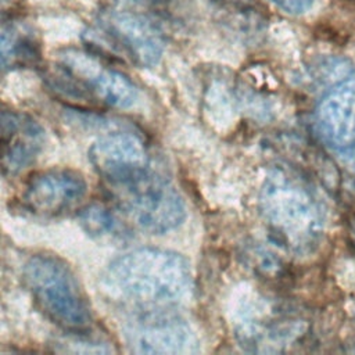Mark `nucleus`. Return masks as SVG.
<instances>
[{"label":"nucleus","mask_w":355,"mask_h":355,"mask_svg":"<svg viewBox=\"0 0 355 355\" xmlns=\"http://www.w3.org/2000/svg\"><path fill=\"white\" fill-rule=\"evenodd\" d=\"M101 287L136 315L172 311L190 291V265L175 251L143 247L111 261L103 272Z\"/></svg>","instance_id":"1"},{"label":"nucleus","mask_w":355,"mask_h":355,"mask_svg":"<svg viewBox=\"0 0 355 355\" xmlns=\"http://www.w3.org/2000/svg\"><path fill=\"white\" fill-rule=\"evenodd\" d=\"M259 209L270 236L298 255L312 252L324 230V211L315 191L295 173L276 168L259 193Z\"/></svg>","instance_id":"2"},{"label":"nucleus","mask_w":355,"mask_h":355,"mask_svg":"<svg viewBox=\"0 0 355 355\" xmlns=\"http://www.w3.org/2000/svg\"><path fill=\"white\" fill-rule=\"evenodd\" d=\"M114 205L137 227L161 234L184 219V204L154 161L103 179Z\"/></svg>","instance_id":"3"},{"label":"nucleus","mask_w":355,"mask_h":355,"mask_svg":"<svg viewBox=\"0 0 355 355\" xmlns=\"http://www.w3.org/2000/svg\"><path fill=\"white\" fill-rule=\"evenodd\" d=\"M22 279L35 305L51 323L73 334L92 327L90 305L65 261L55 255L36 254L25 262Z\"/></svg>","instance_id":"4"},{"label":"nucleus","mask_w":355,"mask_h":355,"mask_svg":"<svg viewBox=\"0 0 355 355\" xmlns=\"http://www.w3.org/2000/svg\"><path fill=\"white\" fill-rule=\"evenodd\" d=\"M49 79L58 94L79 105L126 108L137 98V89L126 75L79 49L61 50Z\"/></svg>","instance_id":"5"},{"label":"nucleus","mask_w":355,"mask_h":355,"mask_svg":"<svg viewBox=\"0 0 355 355\" xmlns=\"http://www.w3.org/2000/svg\"><path fill=\"white\" fill-rule=\"evenodd\" d=\"M93 42L139 67L158 62L164 43L157 29L146 19L123 12L105 11L96 19L90 32Z\"/></svg>","instance_id":"6"},{"label":"nucleus","mask_w":355,"mask_h":355,"mask_svg":"<svg viewBox=\"0 0 355 355\" xmlns=\"http://www.w3.org/2000/svg\"><path fill=\"white\" fill-rule=\"evenodd\" d=\"M315 125L326 147L344 164L355 166V75L334 83L322 96Z\"/></svg>","instance_id":"7"},{"label":"nucleus","mask_w":355,"mask_h":355,"mask_svg":"<svg viewBox=\"0 0 355 355\" xmlns=\"http://www.w3.org/2000/svg\"><path fill=\"white\" fill-rule=\"evenodd\" d=\"M87 183L71 168H50L32 175L21 191V205L32 215L54 218L72 211L83 200Z\"/></svg>","instance_id":"8"},{"label":"nucleus","mask_w":355,"mask_h":355,"mask_svg":"<svg viewBox=\"0 0 355 355\" xmlns=\"http://www.w3.org/2000/svg\"><path fill=\"white\" fill-rule=\"evenodd\" d=\"M126 337L135 351L146 354H187L198 344L190 326L171 311L137 315Z\"/></svg>","instance_id":"9"},{"label":"nucleus","mask_w":355,"mask_h":355,"mask_svg":"<svg viewBox=\"0 0 355 355\" xmlns=\"http://www.w3.org/2000/svg\"><path fill=\"white\" fill-rule=\"evenodd\" d=\"M44 144L43 128L18 111L1 112V169L14 176L26 169Z\"/></svg>","instance_id":"10"},{"label":"nucleus","mask_w":355,"mask_h":355,"mask_svg":"<svg viewBox=\"0 0 355 355\" xmlns=\"http://www.w3.org/2000/svg\"><path fill=\"white\" fill-rule=\"evenodd\" d=\"M89 158L101 179L154 161L143 137L123 130L98 137L89 150Z\"/></svg>","instance_id":"11"},{"label":"nucleus","mask_w":355,"mask_h":355,"mask_svg":"<svg viewBox=\"0 0 355 355\" xmlns=\"http://www.w3.org/2000/svg\"><path fill=\"white\" fill-rule=\"evenodd\" d=\"M39 58V44L32 31L24 25H3L1 64L4 68H17L33 64Z\"/></svg>","instance_id":"12"},{"label":"nucleus","mask_w":355,"mask_h":355,"mask_svg":"<svg viewBox=\"0 0 355 355\" xmlns=\"http://www.w3.org/2000/svg\"><path fill=\"white\" fill-rule=\"evenodd\" d=\"M79 223L90 236H108L116 229V218L114 212L103 204H90L80 209Z\"/></svg>","instance_id":"13"},{"label":"nucleus","mask_w":355,"mask_h":355,"mask_svg":"<svg viewBox=\"0 0 355 355\" xmlns=\"http://www.w3.org/2000/svg\"><path fill=\"white\" fill-rule=\"evenodd\" d=\"M269 1L273 3L276 7H279L282 11L293 15L306 12L313 4V0H269Z\"/></svg>","instance_id":"14"},{"label":"nucleus","mask_w":355,"mask_h":355,"mask_svg":"<svg viewBox=\"0 0 355 355\" xmlns=\"http://www.w3.org/2000/svg\"><path fill=\"white\" fill-rule=\"evenodd\" d=\"M351 234H352L354 244H355V215L352 216V220H351Z\"/></svg>","instance_id":"15"}]
</instances>
